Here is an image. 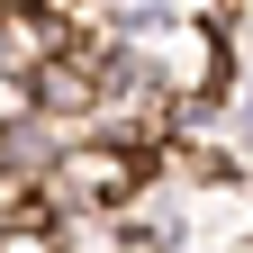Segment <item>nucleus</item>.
<instances>
[{
  "label": "nucleus",
  "mask_w": 253,
  "mask_h": 253,
  "mask_svg": "<svg viewBox=\"0 0 253 253\" xmlns=\"http://www.w3.org/2000/svg\"><path fill=\"white\" fill-rule=\"evenodd\" d=\"M154 163H163V145H126V136H109V126H90V136H73L54 154V172L37 190H45L54 217H90V208H126L154 181Z\"/></svg>",
  "instance_id": "f257e3e1"
},
{
  "label": "nucleus",
  "mask_w": 253,
  "mask_h": 253,
  "mask_svg": "<svg viewBox=\"0 0 253 253\" xmlns=\"http://www.w3.org/2000/svg\"><path fill=\"white\" fill-rule=\"evenodd\" d=\"M63 45H73V9H45V0H0V73L37 82Z\"/></svg>",
  "instance_id": "f03ea898"
}]
</instances>
